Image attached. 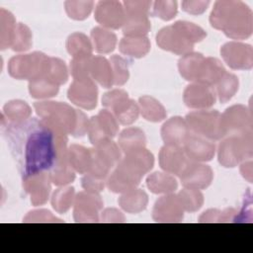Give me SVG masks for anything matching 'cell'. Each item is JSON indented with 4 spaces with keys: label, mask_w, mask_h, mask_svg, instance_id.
<instances>
[{
    "label": "cell",
    "mask_w": 253,
    "mask_h": 253,
    "mask_svg": "<svg viewBox=\"0 0 253 253\" xmlns=\"http://www.w3.org/2000/svg\"><path fill=\"white\" fill-rule=\"evenodd\" d=\"M6 136L25 179L51 170L62 159L65 145L63 134L44 121L34 118L11 124Z\"/></svg>",
    "instance_id": "cell-1"
},
{
    "label": "cell",
    "mask_w": 253,
    "mask_h": 253,
    "mask_svg": "<svg viewBox=\"0 0 253 253\" xmlns=\"http://www.w3.org/2000/svg\"><path fill=\"white\" fill-rule=\"evenodd\" d=\"M211 23L229 37L244 38L251 33L252 12L241 1H217L211 15Z\"/></svg>",
    "instance_id": "cell-2"
},
{
    "label": "cell",
    "mask_w": 253,
    "mask_h": 253,
    "mask_svg": "<svg viewBox=\"0 0 253 253\" xmlns=\"http://www.w3.org/2000/svg\"><path fill=\"white\" fill-rule=\"evenodd\" d=\"M204 31L188 22H177L171 27L164 28L157 36V42L162 48L177 53L187 52L192 48V43L205 37Z\"/></svg>",
    "instance_id": "cell-3"
},
{
    "label": "cell",
    "mask_w": 253,
    "mask_h": 253,
    "mask_svg": "<svg viewBox=\"0 0 253 253\" xmlns=\"http://www.w3.org/2000/svg\"><path fill=\"white\" fill-rule=\"evenodd\" d=\"M96 20L106 27L119 28L126 21V12L119 1H101L95 12Z\"/></svg>",
    "instance_id": "cell-4"
},
{
    "label": "cell",
    "mask_w": 253,
    "mask_h": 253,
    "mask_svg": "<svg viewBox=\"0 0 253 253\" xmlns=\"http://www.w3.org/2000/svg\"><path fill=\"white\" fill-rule=\"evenodd\" d=\"M188 121L196 131L210 137L218 138L221 134L217 130L218 113H195L188 116Z\"/></svg>",
    "instance_id": "cell-5"
},
{
    "label": "cell",
    "mask_w": 253,
    "mask_h": 253,
    "mask_svg": "<svg viewBox=\"0 0 253 253\" xmlns=\"http://www.w3.org/2000/svg\"><path fill=\"white\" fill-rule=\"evenodd\" d=\"M86 93H96V88L91 83H77L75 82L69 90V98L75 104L85 108H92L96 105V100L86 96Z\"/></svg>",
    "instance_id": "cell-6"
},
{
    "label": "cell",
    "mask_w": 253,
    "mask_h": 253,
    "mask_svg": "<svg viewBox=\"0 0 253 253\" xmlns=\"http://www.w3.org/2000/svg\"><path fill=\"white\" fill-rule=\"evenodd\" d=\"M196 166V165H195ZM211 170L203 165H198L186 171L183 176V183L188 187H207L211 181Z\"/></svg>",
    "instance_id": "cell-7"
},
{
    "label": "cell",
    "mask_w": 253,
    "mask_h": 253,
    "mask_svg": "<svg viewBox=\"0 0 253 253\" xmlns=\"http://www.w3.org/2000/svg\"><path fill=\"white\" fill-rule=\"evenodd\" d=\"M187 90L194 94L190 95L185 93V101L188 106L205 107L211 105L212 101H214L212 94L207 88H201V86H189Z\"/></svg>",
    "instance_id": "cell-8"
},
{
    "label": "cell",
    "mask_w": 253,
    "mask_h": 253,
    "mask_svg": "<svg viewBox=\"0 0 253 253\" xmlns=\"http://www.w3.org/2000/svg\"><path fill=\"white\" fill-rule=\"evenodd\" d=\"M186 148L188 153L193 156L194 159L209 160L213 154L214 146L199 138H190Z\"/></svg>",
    "instance_id": "cell-9"
},
{
    "label": "cell",
    "mask_w": 253,
    "mask_h": 253,
    "mask_svg": "<svg viewBox=\"0 0 253 253\" xmlns=\"http://www.w3.org/2000/svg\"><path fill=\"white\" fill-rule=\"evenodd\" d=\"M186 134V126L181 120H171L164 126L163 128V137L165 140L170 141L172 143H179V141L183 140Z\"/></svg>",
    "instance_id": "cell-10"
},
{
    "label": "cell",
    "mask_w": 253,
    "mask_h": 253,
    "mask_svg": "<svg viewBox=\"0 0 253 253\" xmlns=\"http://www.w3.org/2000/svg\"><path fill=\"white\" fill-rule=\"evenodd\" d=\"M183 154L179 149L173 148H163L161 152V165L165 170L171 172H177L178 169L183 165L184 159Z\"/></svg>",
    "instance_id": "cell-11"
},
{
    "label": "cell",
    "mask_w": 253,
    "mask_h": 253,
    "mask_svg": "<svg viewBox=\"0 0 253 253\" xmlns=\"http://www.w3.org/2000/svg\"><path fill=\"white\" fill-rule=\"evenodd\" d=\"M93 1H66L65 8L69 17L82 20L88 17L93 8Z\"/></svg>",
    "instance_id": "cell-12"
},
{
    "label": "cell",
    "mask_w": 253,
    "mask_h": 253,
    "mask_svg": "<svg viewBox=\"0 0 253 253\" xmlns=\"http://www.w3.org/2000/svg\"><path fill=\"white\" fill-rule=\"evenodd\" d=\"M124 33L128 36L145 34L149 29V23L146 16L138 17H127L126 16Z\"/></svg>",
    "instance_id": "cell-13"
},
{
    "label": "cell",
    "mask_w": 253,
    "mask_h": 253,
    "mask_svg": "<svg viewBox=\"0 0 253 253\" xmlns=\"http://www.w3.org/2000/svg\"><path fill=\"white\" fill-rule=\"evenodd\" d=\"M148 186L155 193L172 191L176 188V182L170 177L163 176L160 173H155L148 179Z\"/></svg>",
    "instance_id": "cell-14"
},
{
    "label": "cell",
    "mask_w": 253,
    "mask_h": 253,
    "mask_svg": "<svg viewBox=\"0 0 253 253\" xmlns=\"http://www.w3.org/2000/svg\"><path fill=\"white\" fill-rule=\"evenodd\" d=\"M92 35L96 41L97 49L99 51L108 52L113 49L115 44V40H116V37L113 34H110L107 31L97 28L93 30Z\"/></svg>",
    "instance_id": "cell-15"
},
{
    "label": "cell",
    "mask_w": 253,
    "mask_h": 253,
    "mask_svg": "<svg viewBox=\"0 0 253 253\" xmlns=\"http://www.w3.org/2000/svg\"><path fill=\"white\" fill-rule=\"evenodd\" d=\"M153 9L157 17L163 20H170L177 13V3L176 1H156Z\"/></svg>",
    "instance_id": "cell-16"
},
{
    "label": "cell",
    "mask_w": 253,
    "mask_h": 253,
    "mask_svg": "<svg viewBox=\"0 0 253 253\" xmlns=\"http://www.w3.org/2000/svg\"><path fill=\"white\" fill-rule=\"evenodd\" d=\"M150 6H151L150 1H125L124 2L126 16L127 17L146 16Z\"/></svg>",
    "instance_id": "cell-17"
},
{
    "label": "cell",
    "mask_w": 253,
    "mask_h": 253,
    "mask_svg": "<svg viewBox=\"0 0 253 253\" xmlns=\"http://www.w3.org/2000/svg\"><path fill=\"white\" fill-rule=\"evenodd\" d=\"M140 101H141V105L143 106L144 115L147 114L151 110V113L148 117V120H154V121L158 120L159 121L164 117L163 109L159 104H157V102H155V101H153L152 99H149V98H143Z\"/></svg>",
    "instance_id": "cell-18"
},
{
    "label": "cell",
    "mask_w": 253,
    "mask_h": 253,
    "mask_svg": "<svg viewBox=\"0 0 253 253\" xmlns=\"http://www.w3.org/2000/svg\"><path fill=\"white\" fill-rule=\"evenodd\" d=\"M130 199H123L122 200V205L123 207L130 211H139L144 208L145 203H146V196L139 192L136 196V199H133V196H129Z\"/></svg>",
    "instance_id": "cell-19"
},
{
    "label": "cell",
    "mask_w": 253,
    "mask_h": 253,
    "mask_svg": "<svg viewBox=\"0 0 253 253\" xmlns=\"http://www.w3.org/2000/svg\"><path fill=\"white\" fill-rule=\"evenodd\" d=\"M210 1H183L182 8L191 14H201L209 6Z\"/></svg>",
    "instance_id": "cell-20"
},
{
    "label": "cell",
    "mask_w": 253,
    "mask_h": 253,
    "mask_svg": "<svg viewBox=\"0 0 253 253\" xmlns=\"http://www.w3.org/2000/svg\"><path fill=\"white\" fill-rule=\"evenodd\" d=\"M29 32H30L29 29H28L25 25L20 24V25L18 26V30H17L16 34H17L18 36H20V39H22V40L16 42V43H15V45H14V46H15L14 49H19V50H21V49H26V48H28V46H29L28 42H29V39H30V33H29Z\"/></svg>",
    "instance_id": "cell-21"
},
{
    "label": "cell",
    "mask_w": 253,
    "mask_h": 253,
    "mask_svg": "<svg viewBox=\"0 0 253 253\" xmlns=\"http://www.w3.org/2000/svg\"><path fill=\"white\" fill-rule=\"evenodd\" d=\"M181 195H182L183 201L185 203L184 207L188 211H195L200 208V206L202 204V196L199 193L194 197V199H190L188 192H183V193H181Z\"/></svg>",
    "instance_id": "cell-22"
}]
</instances>
